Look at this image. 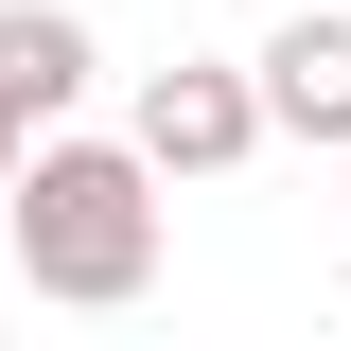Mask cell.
I'll use <instances>...</instances> for the list:
<instances>
[{
	"label": "cell",
	"mask_w": 351,
	"mask_h": 351,
	"mask_svg": "<svg viewBox=\"0 0 351 351\" xmlns=\"http://www.w3.org/2000/svg\"><path fill=\"white\" fill-rule=\"evenodd\" d=\"M0 211H18V281L71 316H123L158 281V158L141 141H18Z\"/></svg>",
	"instance_id": "6da1fadb"
},
{
	"label": "cell",
	"mask_w": 351,
	"mask_h": 351,
	"mask_svg": "<svg viewBox=\"0 0 351 351\" xmlns=\"http://www.w3.org/2000/svg\"><path fill=\"white\" fill-rule=\"evenodd\" d=\"M141 158H158V176H228V158H246V141H263V71H141Z\"/></svg>",
	"instance_id": "7a4b0ae2"
},
{
	"label": "cell",
	"mask_w": 351,
	"mask_h": 351,
	"mask_svg": "<svg viewBox=\"0 0 351 351\" xmlns=\"http://www.w3.org/2000/svg\"><path fill=\"white\" fill-rule=\"evenodd\" d=\"M263 123L351 158V18H281V36H263Z\"/></svg>",
	"instance_id": "3957f363"
},
{
	"label": "cell",
	"mask_w": 351,
	"mask_h": 351,
	"mask_svg": "<svg viewBox=\"0 0 351 351\" xmlns=\"http://www.w3.org/2000/svg\"><path fill=\"white\" fill-rule=\"evenodd\" d=\"M0 88H18V123H53V106H88V88H106V53H88L71 0H0Z\"/></svg>",
	"instance_id": "277c9868"
},
{
	"label": "cell",
	"mask_w": 351,
	"mask_h": 351,
	"mask_svg": "<svg viewBox=\"0 0 351 351\" xmlns=\"http://www.w3.org/2000/svg\"><path fill=\"white\" fill-rule=\"evenodd\" d=\"M18 141H36V123H18V88H0V176H18Z\"/></svg>",
	"instance_id": "5b68a950"
}]
</instances>
